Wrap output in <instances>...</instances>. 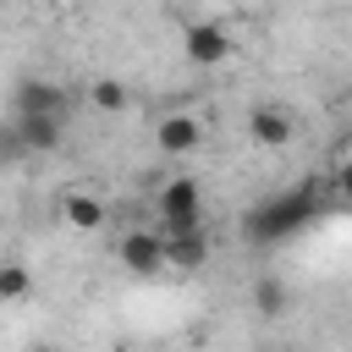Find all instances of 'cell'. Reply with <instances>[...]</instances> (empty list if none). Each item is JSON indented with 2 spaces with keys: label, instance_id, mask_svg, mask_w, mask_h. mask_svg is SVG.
<instances>
[{
  "label": "cell",
  "instance_id": "cell-1",
  "mask_svg": "<svg viewBox=\"0 0 352 352\" xmlns=\"http://www.w3.org/2000/svg\"><path fill=\"white\" fill-rule=\"evenodd\" d=\"M308 220H319V187L314 182H297L286 192H270L264 204L248 209V242L253 248H275V242H292L297 231H308Z\"/></svg>",
  "mask_w": 352,
  "mask_h": 352
},
{
  "label": "cell",
  "instance_id": "cell-16",
  "mask_svg": "<svg viewBox=\"0 0 352 352\" xmlns=\"http://www.w3.org/2000/svg\"><path fill=\"white\" fill-rule=\"evenodd\" d=\"M28 352H60V346H28Z\"/></svg>",
  "mask_w": 352,
  "mask_h": 352
},
{
  "label": "cell",
  "instance_id": "cell-7",
  "mask_svg": "<svg viewBox=\"0 0 352 352\" xmlns=\"http://www.w3.org/2000/svg\"><path fill=\"white\" fill-rule=\"evenodd\" d=\"M11 126L28 143V154H55L60 148V132H66V116H16Z\"/></svg>",
  "mask_w": 352,
  "mask_h": 352
},
{
  "label": "cell",
  "instance_id": "cell-5",
  "mask_svg": "<svg viewBox=\"0 0 352 352\" xmlns=\"http://www.w3.org/2000/svg\"><path fill=\"white\" fill-rule=\"evenodd\" d=\"M248 138H253L258 148H286V143L297 138V121H292V110H280V104H253V110H248Z\"/></svg>",
  "mask_w": 352,
  "mask_h": 352
},
{
  "label": "cell",
  "instance_id": "cell-2",
  "mask_svg": "<svg viewBox=\"0 0 352 352\" xmlns=\"http://www.w3.org/2000/svg\"><path fill=\"white\" fill-rule=\"evenodd\" d=\"M176 231H204V192L192 176H170L160 187V236Z\"/></svg>",
  "mask_w": 352,
  "mask_h": 352
},
{
  "label": "cell",
  "instance_id": "cell-14",
  "mask_svg": "<svg viewBox=\"0 0 352 352\" xmlns=\"http://www.w3.org/2000/svg\"><path fill=\"white\" fill-rule=\"evenodd\" d=\"M16 160H28V143L16 138V126H0V165H16Z\"/></svg>",
  "mask_w": 352,
  "mask_h": 352
},
{
  "label": "cell",
  "instance_id": "cell-9",
  "mask_svg": "<svg viewBox=\"0 0 352 352\" xmlns=\"http://www.w3.org/2000/svg\"><path fill=\"white\" fill-rule=\"evenodd\" d=\"M204 258H209V236L204 231H176V236H165V264L170 270H204Z\"/></svg>",
  "mask_w": 352,
  "mask_h": 352
},
{
  "label": "cell",
  "instance_id": "cell-13",
  "mask_svg": "<svg viewBox=\"0 0 352 352\" xmlns=\"http://www.w3.org/2000/svg\"><path fill=\"white\" fill-rule=\"evenodd\" d=\"M28 292H33V275H28V264L6 258V264H0V302H16V297H28Z\"/></svg>",
  "mask_w": 352,
  "mask_h": 352
},
{
  "label": "cell",
  "instance_id": "cell-12",
  "mask_svg": "<svg viewBox=\"0 0 352 352\" xmlns=\"http://www.w3.org/2000/svg\"><path fill=\"white\" fill-rule=\"evenodd\" d=\"M88 104L104 110V116H121V110L132 104V88H126L121 77H99V82H88Z\"/></svg>",
  "mask_w": 352,
  "mask_h": 352
},
{
  "label": "cell",
  "instance_id": "cell-11",
  "mask_svg": "<svg viewBox=\"0 0 352 352\" xmlns=\"http://www.w3.org/2000/svg\"><path fill=\"white\" fill-rule=\"evenodd\" d=\"M253 308H258L264 319H280V314L292 308V292H286V280H280V275H258V280H253Z\"/></svg>",
  "mask_w": 352,
  "mask_h": 352
},
{
  "label": "cell",
  "instance_id": "cell-15",
  "mask_svg": "<svg viewBox=\"0 0 352 352\" xmlns=\"http://www.w3.org/2000/svg\"><path fill=\"white\" fill-rule=\"evenodd\" d=\"M336 187H341V192H346V198H352V160H346V165H341V170H336Z\"/></svg>",
  "mask_w": 352,
  "mask_h": 352
},
{
  "label": "cell",
  "instance_id": "cell-4",
  "mask_svg": "<svg viewBox=\"0 0 352 352\" xmlns=\"http://www.w3.org/2000/svg\"><path fill=\"white\" fill-rule=\"evenodd\" d=\"M11 104H16V116H66V88L50 77H22L11 88Z\"/></svg>",
  "mask_w": 352,
  "mask_h": 352
},
{
  "label": "cell",
  "instance_id": "cell-8",
  "mask_svg": "<svg viewBox=\"0 0 352 352\" xmlns=\"http://www.w3.org/2000/svg\"><path fill=\"white\" fill-rule=\"evenodd\" d=\"M60 220H66L72 231H99V226L110 220V209H104V198H94V192H66V198H60Z\"/></svg>",
  "mask_w": 352,
  "mask_h": 352
},
{
  "label": "cell",
  "instance_id": "cell-3",
  "mask_svg": "<svg viewBox=\"0 0 352 352\" xmlns=\"http://www.w3.org/2000/svg\"><path fill=\"white\" fill-rule=\"evenodd\" d=\"M182 50H187L192 66H220L231 55V33L220 22H187L182 28Z\"/></svg>",
  "mask_w": 352,
  "mask_h": 352
},
{
  "label": "cell",
  "instance_id": "cell-10",
  "mask_svg": "<svg viewBox=\"0 0 352 352\" xmlns=\"http://www.w3.org/2000/svg\"><path fill=\"white\" fill-rule=\"evenodd\" d=\"M154 138H160L165 154H192V148L204 143V126H198V116H165Z\"/></svg>",
  "mask_w": 352,
  "mask_h": 352
},
{
  "label": "cell",
  "instance_id": "cell-6",
  "mask_svg": "<svg viewBox=\"0 0 352 352\" xmlns=\"http://www.w3.org/2000/svg\"><path fill=\"white\" fill-rule=\"evenodd\" d=\"M121 264L132 275H160L165 270V236L160 231H126L121 236Z\"/></svg>",
  "mask_w": 352,
  "mask_h": 352
}]
</instances>
